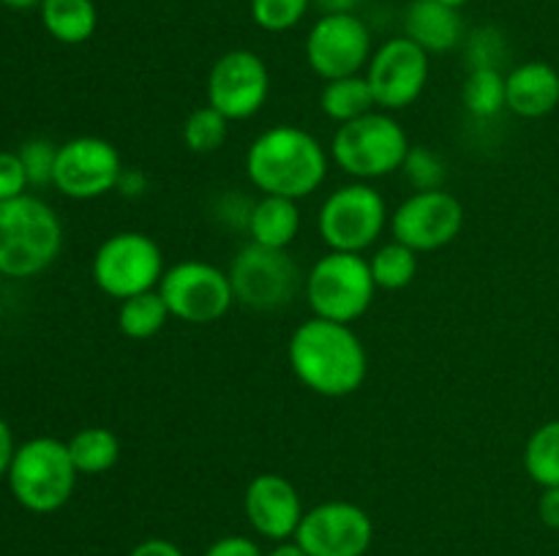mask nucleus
Returning a JSON list of instances; mask_svg holds the SVG:
<instances>
[{
    "label": "nucleus",
    "instance_id": "f257e3e1",
    "mask_svg": "<svg viewBox=\"0 0 559 556\" xmlns=\"http://www.w3.org/2000/svg\"><path fill=\"white\" fill-rule=\"evenodd\" d=\"M287 360L304 387L322 398L353 396L369 376V352L342 322L311 316L289 336Z\"/></svg>",
    "mask_w": 559,
    "mask_h": 556
},
{
    "label": "nucleus",
    "instance_id": "f03ea898",
    "mask_svg": "<svg viewBox=\"0 0 559 556\" xmlns=\"http://www.w3.org/2000/svg\"><path fill=\"white\" fill-rule=\"evenodd\" d=\"M331 153L300 125H271L246 150V174L260 194L306 200L328 178Z\"/></svg>",
    "mask_w": 559,
    "mask_h": 556
},
{
    "label": "nucleus",
    "instance_id": "7ed1b4c3",
    "mask_svg": "<svg viewBox=\"0 0 559 556\" xmlns=\"http://www.w3.org/2000/svg\"><path fill=\"white\" fill-rule=\"evenodd\" d=\"M63 251V223L44 200L22 194L0 202V276L33 278Z\"/></svg>",
    "mask_w": 559,
    "mask_h": 556
},
{
    "label": "nucleus",
    "instance_id": "20e7f679",
    "mask_svg": "<svg viewBox=\"0 0 559 556\" xmlns=\"http://www.w3.org/2000/svg\"><path fill=\"white\" fill-rule=\"evenodd\" d=\"M76 478L80 472L71 461L69 445L55 436H36L16 445L14 461L5 474L11 496L36 516H49L69 505Z\"/></svg>",
    "mask_w": 559,
    "mask_h": 556
},
{
    "label": "nucleus",
    "instance_id": "39448f33",
    "mask_svg": "<svg viewBox=\"0 0 559 556\" xmlns=\"http://www.w3.org/2000/svg\"><path fill=\"white\" fill-rule=\"evenodd\" d=\"M409 147L404 125L385 109H371L364 118L338 125L331 140V158L353 180L371 183L399 172Z\"/></svg>",
    "mask_w": 559,
    "mask_h": 556
},
{
    "label": "nucleus",
    "instance_id": "423d86ee",
    "mask_svg": "<svg viewBox=\"0 0 559 556\" xmlns=\"http://www.w3.org/2000/svg\"><path fill=\"white\" fill-rule=\"evenodd\" d=\"M304 294L314 316L353 325L374 303L377 283L364 254L328 251L306 273Z\"/></svg>",
    "mask_w": 559,
    "mask_h": 556
},
{
    "label": "nucleus",
    "instance_id": "0eeeda50",
    "mask_svg": "<svg viewBox=\"0 0 559 556\" xmlns=\"http://www.w3.org/2000/svg\"><path fill=\"white\" fill-rule=\"evenodd\" d=\"M391 223L385 196L364 180H353L325 196L317 213V232L331 251L366 254Z\"/></svg>",
    "mask_w": 559,
    "mask_h": 556
},
{
    "label": "nucleus",
    "instance_id": "6e6552de",
    "mask_svg": "<svg viewBox=\"0 0 559 556\" xmlns=\"http://www.w3.org/2000/svg\"><path fill=\"white\" fill-rule=\"evenodd\" d=\"M235 303L251 311H282L293 305L306 278L287 249L246 243L229 262Z\"/></svg>",
    "mask_w": 559,
    "mask_h": 556
},
{
    "label": "nucleus",
    "instance_id": "1a4fd4ad",
    "mask_svg": "<svg viewBox=\"0 0 559 556\" xmlns=\"http://www.w3.org/2000/svg\"><path fill=\"white\" fill-rule=\"evenodd\" d=\"M93 281L107 298L129 300L134 294L158 289L164 273V254L156 240L136 229L115 232L93 254Z\"/></svg>",
    "mask_w": 559,
    "mask_h": 556
},
{
    "label": "nucleus",
    "instance_id": "9d476101",
    "mask_svg": "<svg viewBox=\"0 0 559 556\" xmlns=\"http://www.w3.org/2000/svg\"><path fill=\"white\" fill-rule=\"evenodd\" d=\"M173 319L186 325H213L229 314L235 303L227 270L202 259H183L164 273L158 283Z\"/></svg>",
    "mask_w": 559,
    "mask_h": 556
},
{
    "label": "nucleus",
    "instance_id": "9b49d317",
    "mask_svg": "<svg viewBox=\"0 0 559 556\" xmlns=\"http://www.w3.org/2000/svg\"><path fill=\"white\" fill-rule=\"evenodd\" d=\"M306 63L320 80L355 76L374 55L371 31L358 14H322L306 33Z\"/></svg>",
    "mask_w": 559,
    "mask_h": 556
},
{
    "label": "nucleus",
    "instance_id": "f8f14e48",
    "mask_svg": "<svg viewBox=\"0 0 559 556\" xmlns=\"http://www.w3.org/2000/svg\"><path fill=\"white\" fill-rule=\"evenodd\" d=\"M205 96L207 107L222 112L229 123L249 120L271 96V71L251 49H229L207 71Z\"/></svg>",
    "mask_w": 559,
    "mask_h": 556
},
{
    "label": "nucleus",
    "instance_id": "ddd939ff",
    "mask_svg": "<svg viewBox=\"0 0 559 556\" xmlns=\"http://www.w3.org/2000/svg\"><path fill=\"white\" fill-rule=\"evenodd\" d=\"M429 74L431 55L407 36L388 38L374 49L366 65V80L374 93L377 109L385 112H399L418 101L429 85Z\"/></svg>",
    "mask_w": 559,
    "mask_h": 556
},
{
    "label": "nucleus",
    "instance_id": "4468645a",
    "mask_svg": "<svg viewBox=\"0 0 559 556\" xmlns=\"http://www.w3.org/2000/svg\"><path fill=\"white\" fill-rule=\"evenodd\" d=\"M464 229V205L445 189L413 191L391 213V234L415 254L451 245Z\"/></svg>",
    "mask_w": 559,
    "mask_h": 556
},
{
    "label": "nucleus",
    "instance_id": "2eb2a0df",
    "mask_svg": "<svg viewBox=\"0 0 559 556\" xmlns=\"http://www.w3.org/2000/svg\"><path fill=\"white\" fill-rule=\"evenodd\" d=\"M293 540L309 556H366L374 543V523L355 501L333 499L306 510Z\"/></svg>",
    "mask_w": 559,
    "mask_h": 556
},
{
    "label": "nucleus",
    "instance_id": "dca6fc26",
    "mask_svg": "<svg viewBox=\"0 0 559 556\" xmlns=\"http://www.w3.org/2000/svg\"><path fill=\"white\" fill-rule=\"evenodd\" d=\"M123 161L104 136H74L58 147L52 185L69 200H98L118 185Z\"/></svg>",
    "mask_w": 559,
    "mask_h": 556
},
{
    "label": "nucleus",
    "instance_id": "f3484780",
    "mask_svg": "<svg viewBox=\"0 0 559 556\" xmlns=\"http://www.w3.org/2000/svg\"><path fill=\"white\" fill-rule=\"evenodd\" d=\"M243 510L249 518L251 529L260 537L282 543L293 540L304 521V499L298 488L287 478L276 472H262L246 485Z\"/></svg>",
    "mask_w": 559,
    "mask_h": 556
},
{
    "label": "nucleus",
    "instance_id": "a211bd4d",
    "mask_svg": "<svg viewBox=\"0 0 559 556\" xmlns=\"http://www.w3.org/2000/svg\"><path fill=\"white\" fill-rule=\"evenodd\" d=\"M559 107V71L546 60H527L506 74V109L538 120Z\"/></svg>",
    "mask_w": 559,
    "mask_h": 556
},
{
    "label": "nucleus",
    "instance_id": "6ab92c4d",
    "mask_svg": "<svg viewBox=\"0 0 559 556\" xmlns=\"http://www.w3.org/2000/svg\"><path fill=\"white\" fill-rule=\"evenodd\" d=\"M404 36L429 55H445L462 44L464 20L459 9L440 0H413L404 11Z\"/></svg>",
    "mask_w": 559,
    "mask_h": 556
},
{
    "label": "nucleus",
    "instance_id": "aec40b11",
    "mask_svg": "<svg viewBox=\"0 0 559 556\" xmlns=\"http://www.w3.org/2000/svg\"><path fill=\"white\" fill-rule=\"evenodd\" d=\"M304 216L295 200L287 196L262 194L251 207L249 218V238L251 243L267 245V249H289L298 240Z\"/></svg>",
    "mask_w": 559,
    "mask_h": 556
},
{
    "label": "nucleus",
    "instance_id": "412c9836",
    "mask_svg": "<svg viewBox=\"0 0 559 556\" xmlns=\"http://www.w3.org/2000/svg\"><path fill=\"white\" fill-rule=\"evenodd\" d=\"M41 25L55 41L85 44L98 27V11L93 0H41Z\"/></svg>",
    "mask_w": 559,
    "mask_h": 556
},
{
    "label": "nucleus",
    "instance_id": "4be33fe9",
    "mask_svg": "<svg viewBox=\"0 0 559 556\" xmlns=\"http://www.w3.org/2000/svg\"><path fill=\"white\" fill-rule=\"evenodd\" d=\"M320 109L333 123H349L355 118H364L371 109H377L374 93H371L366 74L342 76V80L325 82L320 93Z\"/></svg>",
    "mask_w": 559,
    "mask_h": 556
},
{
    "label": "nucleus",
    "instance_id": "5701e85b",
    "mask_svg": "<svg viewBox=\"0 0 559 556\" xmlns=\"http://www.w3.org/2000/svg\"><path fill=\"white\" fill-rule=\"evenodd\" d=\"M71 461L80 474H104L120 461V439L115 431L104 425H87L80 428L69 442Z\"/></svg>",
    "mask_w": 559,
    "mask_h": 556
},
{
    "label": "nucleus",
    "instance_id": "b1692460",
    "mask_svg": "<svg viewBox=\"0 0 559 556\" xmlns=\"http://www.w3.org/2000/svg\"><path fill=\"white\" fill-rule=\"evenodd\" d=\"M169 309L164 303L162 292L151 289V292L134 294L129 300H120L118 309V330L131 341H147V338L158 336L164 325L169 322Z\"/></svg>",
    "mask_w": 559,
    "mask_h": 556
},
{
    "label": "nucleus",
    "instance_id": "393cba45",
    "mask_svg": "<svg viewBox=\"0 0 559 556\" xmlns=\"http://www.w3.org/2000/svg\"><path fill=\"white\" fill-rule=\"evenodd\" d=\"M522 461L524 472H527L530 480L538 483L540 488L559 485V418L538 425V428L530 434L522 452Z\"/></svg>",
    "mask_w": 559,
    "mask_h": 556
},
{
    "label": "nucleus",
    "instance_id": "a878e982",
    "mask_svg": "<svg viewBox=\"0 0 559 556\" xmlns=\"http://www.w3.org/2000/svg\"><path fill=\"white\" fill-rule=\"evenodd\" d=\"M369 267L377 289L399 292V289H407L418 276V254L409 245L391 240L369 256Z\"/></svg>",
    "mask_w": 559,
    "mask_h": 556
},
{
    "label": "nucleus",
    "instance_id": "bb28decb",
    "mask_svg": "<svg viewBox=\"0 0 559 556\" xmlns=\"http://www.w3.org/2000/svg\"><path fill=\"white\" fill-rule=\"evenodd\" d=\"M462 101L473 118L489 120L506 109V74L500 69H473L464 80Z\"/></svg>",
    "mask_w": 559,
    "mask_h": 556
},
{
    "label": "nucleus",
    "instance_id": "cd10ccee",
    "mask_svg": "<svg viewBox=\"0 0 559 556\" xmlns=\"http://www.w3.org/2000/svg\"><path fill=\"white\" fill-rule=\"evenodd\" d=\"M180 136H183V145L189 147L191 153L207 156V153H216L224 147V142H227L229 136V120L205 104V107L194 109V112L183 120Z\"/></svg>",
    "mask_w": 559,
    "mask_h": 556
},
{
    "label": "nucleus",
    "instance_id": "c85d7f7f",
    "mask_svg": "<svg viewBox=\"0 0 559 556\" xmlns=\"http://www.w3.org/2000/svg\"><path fill=\"white\" fill-rule=\"evenodd\" d=\"M311 0H251L249 11L257 27L265 33H287L304 22Z\"/></svg>",
    "mask_w": 559,
    "mask_h": 556
},
{
    "label": "nucleus",
    "instance_id": "c756f323",
    "mask_svg": "<svg viewBox=\"0 0 559 556\" xmlns=\"http://www.w3.org/2000/svg\"><path fill=\"white\" fill-rule=\"evenodd\" d=\"M402 172L415 191L445 189L448 167H445V161H442L440 153L431 150L429 145L409 147L407 158H404V164H402Z\"/></svg>",
    "mask_w": 559,
    "mask_h": 556
},
{
    "label": "nucleus",
    "instance_id": "7c9ffc66",
    "mask_svg": "<svg viewBox=\"0 0 559 556\" xmlns=\"http://www.w3.org/2000/svg\"><path fill=\"white\" fill-rule=\"evenodd\" d=\"M58 147L55 142L44 140V136H36V140H27L25 145L20 147L22 167H25L27 183L31 185H52L55 174V161H58Z\"/></svg>",
    "mask_w": 559,
    "mask_h": 556
},
{
    "label": "nucleus",
    "instance_id": "2f4dec72",
    "mask_svg": "<svg viewBox=\"0 0 559 556\" xmlns=\"http://www.w3.org/2000/svg\"><path fill=\"white\" fill-rule=\"evenodd\" d=\"M464 55H467L469 71L473 69H500L502 60L508 58L506 36H502L497 27H478V31L467 38Z\"/></svg>",
    "mask_w": 559,
    "mask_h": 556
},
{
    "label": "nucleus",
    "instance_id": "473e14b6",
    "mask_svg": "<svg viewBox=\"0 0 559 556\" xmlns=\"http://www.w3.org/2000/svg\"><path fill=\"white\" fill-rule=\"evenodd\" d=\"M27 185L31 183H27L20 153L0 150V202H9L27 194Z\"/></svg>",
    "mask_w": 559,
    "mask_h": 556
},
{
    "label": "nucleus",
    "instance_id": "72a5a7b5",
    "mask_svg": "<svg viewBox=\"0 0 559 556\" xmlns=\"http://www.w3.org/2000/svg\"><path fill=\"white\" fill-rule=\"evenodd\" d=\"M251 207H254V202H249L246 196L233 191V194H224L216 202V218L229 229H249Z\"/></svg>",
    "mask_w": 559,
    "mask_h": 556
},
{
    "label": "nucleus",
    "instance_id": "f704fd0d",
    "mask_svg": "<svg viewBox=\"0 0 559 556\" xmlns=\"http://www.w3.org/2000/svg\"><path fill=\"white\" fill-rule=\"evenodd\" d=\"M202 556H265L260 551V545L251 537L243 534H227V537H218L216 543L207 545V551Z\"/></svg>",
    "mask_w": 559,
    "mask_h": 556
},
{
    "label": "nucleus",
    "instance_id": "c9c22d12",
    "mask_svg": "<svg viewBox=\"0 0 559 556\" xmlns=\"http://www.w3.org/2000/svg\"><path fill=\"white\" fill-rule=\"evenodd\" d=\"M147 185H151V180H147V174L142 172V169L123 167L115 191H118L120 196H126V200H140V196L147 191Z\"/></svg>",
    "mask_w": 559,
    "mask_h": 556
},
{
    "label": "nucleus",
    "instance_id": "e433bc0d",
    "mask_svg": "<svg viewBox=\"0 0 559 556\" xmlns=\"http://www.w3.org/2000/svg\"><path fill=\"white\" fill-rule=\"evenodd\" d=\"M129 556H183V551L167 537H147L129 551Z\"/></svg>",
    "mask_w": 559,
    "mask_h": 556
},
{
    "label": "nucleus",
    "instance_id": "4c0bfd02",
    "mask_svg": "<svg viewBox=\"0 0 559 556\" xmlns=\"http://www.w3.org/2000/svg\"><path fill=\"white\" fill-rule=\"evenodd\" d=\"M538 518L546 523V527L557 529L559 532V485H551V488L540 491Z\"/></svg>",
    "mask_w": 559,
    "mask_h": 556
},
{
    "label": "nucleus",
    "instance_id": "58836bf2",
    "mask_svg": "<svg viewBox=\"0 0 559 556\" xmlns=\"http://www.w3.org/2000/svg\"><path fill=\"white\" fill-rule=\"evenodd\" d=\"M14 452H16L14 431H11V425L0 418V480L9 474L11 461H14Z\"/></svg>",
    "mask_w": 559,
    "mask_h": 556
},
{
    "label": "nucleus",
    "instance_id": "ea45409f",
    "mask_svg": "<svg viewBox=\"0 0 559 556\" xmlns=\"http://www.w3.org/2000/svg\"><path fill=\"white\" fill-rule=\"evenodd\" d=\"M322 14H355L366 0H311Z\"/></svg>",
    "mask_w": 559,
    "mask_h": 556
},
{
    "label": "nucleus",
    "instance_id": "a19ab883",
    "mask_svg": "<svg viewBox=\"0 0 559 556\" xmlns=\"http://www.w3.org/2000/svg\"><path fill=\"white\" fill-rule=\"evenodd\" d=\"M265 556H309V554H306L295 540H282V543L273 545Z\"/></svg>",
    "mask_w": 559,
    "mask_h": 556
},
{
    "label": "nucleus",
    "instance_id": "79ce46f5",
    "mask_svg": "<svg viewBox=\"0 0 559 556\" xmlns=\"http://www.w3.org/2000/svg\"><path fill=\"white\" fill-rule=\"evenodd\" d=\"M9 9H33V5H41V0H0Z\"/></svg>",
    "mask_w": 559,
    "mask_h": 556
},
{
    "label": "nucleus",
    "instance_id": "37998d69",
    "mask_svg": "<svg viewBox=\"0 0 559 556\" xmlns=\"http://www.w3.org/2000/svg\"><path fill=\"white\" fill-rule=\"evenodd\" d=\"M440 3H448V5H453V9H462V5H467L469 0H440Z\"/></svg>",
    "mask_w": 559,
    "mask_h": 556
}]
</instances>
